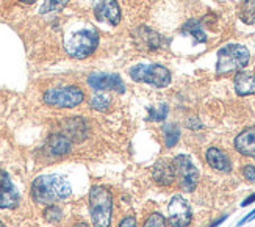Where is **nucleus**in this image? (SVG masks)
I'll return each mask as SVG.
<instances>
[{
  "instance_id": "b1692460",
  "label": "nucleus",
  "mask_w": 255,
  "mask_h": 227,
  "mask_svg": "<svg viewBox=\"0 0 255 227\" xmlns=\"http://www.w3.org/2000/svg\"><path fill=\"white\" fill-rule=\"evenodd\" d=\"M90 105H91V108H94L97 111H107L108 107H110V96H107V94H96V96H93Z\"/></svg>"
},
{
  "instance_id": "2eb2a0df",
  "label": "nucleus",
  "mask_w": 255,
  "mask_h": 227,
  "mask_svg": "<svg viewBox=\"0 0 255 227\" xmlns=\"http://www.w3.org/2000/svg\"><path fill=\"white\" fill-rule=\"evenodd\" d=\"M205 158H207L208 165L213 169H216V171H221V173H230L232 171L230 158L221 149H218V147H210L205 154Z\"/></svg>"
},
{
  "instance_id": "6e6552de",
  "label": "nucleus",
  "mask_w": 255,
  "mask_h": 227,
  "mask_svg": "<svg viewBox=\"0 0 255 227\" xmlns=\"http://www.w3.org/2000/svg\"><path fill=\"white\" fill-rule=\"evenodd\" d=\"M191 209L190 204L183 196H174L168 206V220L172 227H188L191 223Z\"/></svg>"
},
{
  "instance_id": "dca6fc26",
  "label": "nucleus",
  "mask_w": 255,
  "mask_h": 227,
  "mask_svg": "<svg viewBox=\"0 0 255 227\" xmlns=\"http://www.w3.org/2000/svg\"><path fill=\"white\" fill-rule=\"evenodd\" d=\"M47 147H49L50 154H53V155H64V154L71 152L72 141L63 133H53L47 141Z\"/></svg>"
},
{
  "instance_id": "5701e85b",
  "label": "nucleus",
  "mask_w": 255,
  "mask_h": 227,
  "mask_svg": "<svg viewBox=\"0 0 255 227\" xmlns=\"http://www.w3.org/2000/svg\"><path fill=\"white\" fill-rule=\"evenodd\" d=\"M44 218L52 224H57L63 220V210L57 206H53V204H50V206L44 210Z\"/></svg>"
},
{
  "instance_id": "7c9ffc66",
  "label": "nucleus",
  "mask_w": 255,
  "mask_h": 227,
  "mask_svg": "<svg viewBox=\"0 0 255 227\" xmlns=\"http://www.w3.org/2000/svg\"><path fill=\"white\" fill-rule=\"evenodd\" d=\"M226 220H227V215H224V217H223V218H219V220H216V221H215V223H213L212 226H210V227H216V226H219L221 223H223V221H226Z\"/></svg>"
},
{
  "instance_id": "cd10ccee",
  "label": "nucleus",
  "mask_w": 255,
  "mask_h": 227,
  "mask_svg": "<svg viewBox=\"0 0 255 227\" xmlns=\"http://www.w3.org/2000/svg\"><path fill=\"white\" fill-rule=\"evenodd\" d=\"M119 227H136V220H135V217H126L123 221H121Z\"/></svg>"
},
{
  "instance_id": "c756f323",
  "label": "nucleus",
  "mask_w": 255,
  "mask_h": 227,
  "mask_svg": "<svg viewBox=\"0 0 255 227\" xmlns=\"http://www.w3.org/2000/svg\"><path fill=\"white\" fill-rule=\"evenodd\" d=\"M254 218H255V210H254V212H251V213H249V217H246L245 220H243V221L240 223V226H241V224H245V223H248V221H252Z\"/></svg>"
},
{
  "instance_id": "4468645a",
  "label": "nucleus",
  "mask_w": 255,
  "mask_h": 227,
  "mask_svg": "<svg viewBox=\"0 0 255 227\" xmlns=\"http://www.w3.org/2000/svg\"><path fill=\"white\" fill-rule=\"evenodd\" d=\"M237 151L246 157L255 158V126L243 130L235 138Z\"/></svg>"
},
{
  "instance_id": "39448f33",
  "label": "nucleus",
  "mask_w": 255,
  "mask_h": 227,
  "mask_svg": "<svg viewBox=\"0 0 255 227\" xmlns=\"http://www.w3.org/2000/svg\"><path fill=\"white\" fill-rule=\"evenodd\" d=\"M130 77L135 82L149 83L164 88L171 83V72L161 64H136L130 69Z\"/></svg>"
},
{
  "instance_id": "f8f14e48",
  "label": "nucleus",
  "mask_w": 255,
  "mask_h": 227,
  "mask_svg": "<svg viewBox=\"0 0 255 227\" xmlns=\"http://www.w3.org/2000/svg\"><path fill=\"white\" fill-rule=\"evenodd\" d=\"M135 38L141 47L147 49V50H157V49L163 47V44H164V38L161 35H158L157 31H153L147 27H139L135 31Z\"/></svg>"
},
{
  "instance_id": "6ab92c4d",
  "label": "nucleus",
  "mask_w": 255,
  "mask_h": 227,
  "mask_svg": "<svg viewBox=\"0 0 255 227\" xmlns=\"http://www.w3.org/2000/svg\"><path fill=\"white\" fill-rule=\"evenodd\" d=\"M240 17L245 24L255 22V0H245L240 6Z\"/></svg>"
},
{
  "instance_id": "bb28decb",
  "label": "nucleus",
  "mask_w": 255,
  "mask_h": 227,
  "mask_svg": "<svg viewBox=\"0 0 255 227\" xmlns=\"http://www.w3.org/2000/svg\"><path fill=\"white\" fill-rule=\"evenodd\" d=\"M243 176H245L249 182H255V168L252 165H246L243 168Z\"/></svg>"
},
{
  "instance_id": "c85d7f7f",
  "label": "nucleus",
  "mask_w": 255,
  "mask_h": 227,
  "mask_svg": "<svg viewBox=\"0 0 255 227\" xmlns=\"http://www.w3.org/2000/svg\"><path fill=\"white\" fill-rule=\"evenodd\" d=\"M254 201H255V193H254L252 196H249L248 199H245V202H243L241 206H243V207H248V206H251V204H252Z\"/></svg>"
},
{
  "instance_id": "a211bd4d",
  "label": "nucleus",
  "mask_w": 255,
  "mask_h": 227,
  "mask_svg": "<svg viewBox=\"0 0 255 227\" xmlns=\"http://www.w3.org/2000/svg\"><path fill=\"white\" fill-rule=\"evenodd\" d=\"M66 136L72 141H83L86 138V126L82 119H69L66 121Z\"/></svg>"
},
{
  "instance_id": "4be33fe9",
  "label": "nucleus",
  "mask_w": 255,
  "mask_h": 227,
  "mask_svg": "<svg viewBox=\"0 0 255 227\" xmlns=\"http://www.w3.org/2000/svg\"><path fill=\"white\" fill-rule=\"evenodd\" d=\"M68 3L69 0H46L44 5L41 6L39 13L46 14V13H53V11H61Z\"/></svg>"
},
{
  "instance_id": "f03ea898",
  "label": "nucleus",
  "mask_w": 255,
  "mask_h": 227,
  "mask_svg": "<svg viewBox=\"0 0 255 227\" xmlns=\"http://www.w3.org/2000/svg\"><path fill=\"white\" fill-rule=\"evenodd\" d=\"M90 213L94 227H110L113 217V196L105 187H93L90 191Z\"/></svg>"
},
{
  "instance_id": "473e14b6",
  "label": "nucleus",
  "mask_w": 255,
  "mask_h": 227,
  "mask_svg": "<svg viewBox=\"0 0 255 227\" xmlns=\"http://www.w3.org/2000/svg\"><path fill=\"white\" fill-rule=\"evenodd\" d=\"M74 227H90L88 224H85V223H79V224H75Z\"/></svg>"
},
{
  "instance_id": "f3484780",
  "label": "nucleus",
  "mask_w": 255,
  "mask_h": 227,
  "mask_svg": "<svg viewBox=\"0 0 255 227\" xmlns=\"http://www.w3.org/2000/svg\"><path fill=\"white\" fill-rule=\"evenodd\" d=\"M235 91L238 96L255 94V75L248 72H240L235 77Z\"/></svg>"
},
{
  "instance_id": "412c9836",
  "label": "nucleus",
  "mask_w": 255,
  "mask_h": 227,
  "mask_svg": "<svg viewBox=\"0 0 255 227\" xmlns=\"http://www.w3.org/2000/svg\"><path fill=\"white\" fill-rule=\"evenodd\" d=\"M183 30L186 33H190V35H193L196 38V41H199V42H205L207 41V35L204 33L201 24H199L197 20H188L185 24V27H183Z\"/></svg>"
},
{
  "instance_id": "aec40b11",
  "label": "nucleus",
  "mask_w": 255,
  "mask_h": 227,
  "mask_svg": "<svg viewBox=\"0 0 255 227\" xmlns=\"http://www.w3.org/2000/svg\"><path fill=\"white\" fill-rule=\"evenodd\" d=\"M163 136L166 147H174L180 140V130L174 124H168V126L163 127Z\"/></svg>"
},
{
  "instance_id": "0eeeda50",
  "label": "nucleus",
  "mask_w": 255,
  "mask_h": 227,
  "mask_svg": "<svg viewBox=\"0 0 255 227\" xmlns=\"http://www.w3.org/2000/svg\"><path fill=\"white\" fill-rule=\"evenodd\" d=\"M172 166H174L175 176L179 177L182 190L188 193L194 191L199 184V171L193 165L191 158L186 155H177L172 162Z\"/></svg>"
},
{
  "instance_id": "ddd939ff",
  "label": "nucleus",
  "mask_w": 255,
  "mask_h": 227,
  "mask_svg": "<svg viewBox=\"0 0 255 227\" xmlns=\"http://www.w3.org/2000/svg\"><path fill=\"white\" fill-rule=\"evenodd\" d=\"M152 177L161 187H169L174 184L175 180V173H174V166L168 163L166 160H158L155 163L152 169Z\"/></svg>"
},
{
  "instance_id": "20e7f679",
  "label": "nucleus",
  "mask_w": 255,
  "mask_h": 227,
  "mask_svg": "<svg viewBox=\"0 0 255 227\" xmlns=\"http://www.w3.org/2000/svg\"><path fill=\"white\" fill-rule=\"evenodd\" d=\"M99 44V35L94 28H83L72 33L71 36L66 38L64 49L72 58H86L90 56Z\"/></svg>"
},
{
  "instance_id": "393cba45",
  "label": "nucleus",
  "mask_w": 255,
  "mask_h": 227,
  "mask_svg": "<svg viewBox=\"0 0 255 227\" xmlns=\"http://www.w3.org/2000/svg\"><path fill=\"white\" fill-rule=\"evenodd\" d=\"M168 111H169V108L166 104H160L158 107L150 108L149 110V121H155V122L163 121L166 116H168Z\"/></svg>"
},
{
  "instance_id": "9d476101",
  "label": "nucleus",
  "mask_w": 255,
  "mask_h": 227,
  "mask_svg": "<svg viewBox=\"0 0 255 227\" xmlns=\"http://www.w3.org/2000/svg\"><path fill=\"white\" fill-rule=\"evenodd\" d=\"M88 83L93 89H113L118 91V93H124L126 91L124 82L116 74H91L90 78H88Z\"/></svg>"
},
{
  "instance_id": "423d86ee",
  "label": "nucleus",
  "mask_w": 255,
  "mask_h": 227,
  "mask_svg": "<svg viewBox=\"0 0 255 227\" xmlns=\"http://www.w3.org/2000/svg\"><path fill=\"white\" fill-rule=\"evenodd\" d=\"M85 100V94L77 86H63V88H50L44 93V102L47 105L58 108H74L80 105Z\"/></svg>"
},
{
  "instance_id": "a878e982",
  "label": "nucleus",
  "mask_w": 255,
  "mask_h": 227,
  "mask_svg": "<svg viewBox=\"0 0 255 227\" xmlns=\"http://www.w3.org/2000/svg\"><path fill=\"white\" fill-rule=\"evenodd\" d=\"M142 227H166V220L161 213H152Z\"/></svg>"
},
{
  "instance_id": "7ed1b4c3",
  "label": "nucleus",
  "mask_w": 255,
  "mask_h": 227,
  "mask_svg": "<svg viewBox=\"0 0 255 227\" xmlns=\"http://www.w3.org/2000/svg\"><path fill=\"white\" fill-rule=\"evenodd\" d=\"M251 60L249 50L241 44H227L218 52L216 72L219 75H226L245 69Z\"/></svg>"
},
{
  "instance_id": "f257e3e1",
  "label": "nucleus",
  "mask_w": 255,
  "mask_h": 227,
  "mask_svg": "<svg viewBox=\"0 0 255 227\" xmlns=\"http://www.w3.org/2000/svg\"><path fill=\"white\" fill-rule=\"evenodd\" d=\"M72 188L69 182L60 176H41L36 177L31 185V198L38 204L50 206L53 202L69 198Z\"/></svg>"
},
{
  "instance_id": "9b49d317",
  "label": "nucleus",
  "mask_w": 255,
  "mask_h": 227,
  "mask_svg": "<svg viewBox=\"0 0 255 227\" xmlns=\"http://www.w3.org/2000/svg\"><path fill=\"white\" fill-rule=\"evenodd\" d=\"M94 14L97 20H107L112 25H118L121 22V8L116 0H97Z\"/></svg>"
},
{
  "instance_id": "2f4dec72",
  "label": "nucleus",
  "mask_w": 255,
  "mask_h": 227,
  "mask_svg": "<svg viewBox=\"0 0 255 227\" xmlns=\"http://www.w3.org/2000/svg\"><path fill=\"white\" fill-rule=\"evenodd\" d=\"M19 2H22V3H27V5H31V3H35L36 0H19Z\"/></svg>"
},
{
  "instance_id": "1a4fd4ad",
  "label": "nucleus",
  "mask_w": 255,
  "mask_h": 227,
  "mask_svg": "<svg viewBox=\"0 0 255 227\" xmlns=\"http://www.w3.org/2000/svg\"><path fill=\"white\" fill-rule=\"evenodd\" d=\"M19 204V195L6 171L0 168V209H14Z\"/></svg>"
}]
</instances>
